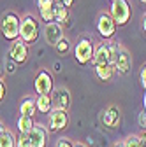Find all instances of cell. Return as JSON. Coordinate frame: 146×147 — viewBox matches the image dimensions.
Returning <instances> with one entry per match:
<instances>
[{
	"mask_svg": "<svg viewBox=\"0 0 146 147\" xmlns=\"http://www.w3.org/2000/svg\"><path fill=\"white\" fill-rule=\"evenodd\" d=\"M92 63H93V67H106V65H111L107 42H100L99 46H95V54H93ZM111 67H113V65H111Z\"/></svg>",
	"mask_w": 146,
	"mask_h": 147,
	"instance_id": "5bb4252c",
	"label": "cell"
},
{
	"mask_svg": "<svg viewBox=\"0 0 146 147\" xmlns=\"http://www.w3.org/2000/svg\"><path fill=\"white\" fill-rule=\"evenodd\" d=\"M55 23H58L62 28H63V25H69L70 23L69 9L63 4H60L58 0H55Z\"/></svg>",
	"mask_w": 146,
	"mask_h": 147,
	"instance_id": "2e32d148",
	"label": "cell"
},
{
	"mask_svg": "<svg viewBox=\"0 0 146 147\" xmlns=\"http://www.w3.org/2000/svg\"><path fill=\"white\" fill-rule=\"evenodd\" d=\"M39 5V14L42 18V21L48 23H55V0H37Z\"/></svg>",
	"mask_w": 146,
	"mask_h": 147,
	"instance_id": "9a60e30c",
	"label": "cell"
},
{
	"mask_svg": "<svg viewBox=\"0 0 146 147\" xmlns=\"http://www.w3.org/2000/svg\"><path fill=\"white\" fill-rule=\"evenodd\" d=\"M28 58V46L20 39V40H14L11 42V47H9V60H12L14 63L21 65L25 63Z\"/></svg>",
	"mask_w": 146,
	"mask_h": 147,
	"instance_id": "9c48e42d",
	"label": "cell"
},
{
	"mask_svg": "<svg viewBox=\"0 0 146 147\" xmlns=\"http://www.w3.org/2000/svg\"><path fill=\"white\" fill-rule=\"evenodd\" d=\"M74 147H85L83 144H74Z\"/></svg>",
	"mask_w": 146,
	"mask_h": 147,
	"instance_id": "d590c367",
	"label": "cell"
},
{
	"mask_svg": "<svg viewBox=\"0 0 146 147\" xmlns=\"http://www.w3.org/2000/svg\"><path fill=\"white\" fill-rule=\"evenodd\" d=\"M139 137H141V135H139ZM139 147H146V138H144V137H141V145H139Z\"/></svg>",
	"mask_w": 146,
	"mask_h": 147,
	"instance_id": "1f68e13d",
	"label": "cell"
},
{
	"mask_svg": "<svg viewBox=\"0 0 146 147\" xmlns=\"http://www.w3.org/2000/svg\"><path fill=\"white\" fill-rule=\"evenodd\" d=\"M63 28L58 23H48L44 26V39L49 46H57L62 39H63Z\"/></svg>",
	"mask_w": 146,
	"mask_h": 147,
	"instance_id": "7c38bea8",
	"label": "cell"
},
{
	"mask_svg": "<svg viewBox=\"0 0 146 147\" xmlns=\"http://www.w3.org/2000/svg\"><path fill=\"white\" fill-rule=\"evenodd\" d=\"M37 112L35 107V100L32 96H25L20 103V116H27V117H33V114Z\"/></svg>",
	"mask_w": 146,
	"mask_h": 147,
	"instance_id": "e0dca14e",
	"label": "cell"
},
{
	"mask_svg": "<svg viewBox=\"0 0 146 147\" xmlns=\"http://www.w3.org/2000/svg\"><path fill=\"white\" fill-rule=\"evenodd\" d=\"M130 4L127 0H116V2H111V9H109V16L113 18V21L116 26H125L130 21Z\"/></svg>",
	"mask_w": 146,
	"mask_h": 147,
	"instance_id": "277c9868",
	"label": "cell"
},
{
	"mask_svg": "<svg viewBox=\"0 0 146 147\" xmlns=\"http://www.w3.org/2000/svg\"><path fill=\"white\" fill-rule=\"evenodd\" d=\"M69 126V114L67 110H62V109H53L49 112V124L48 128L51 131H62Z\"/></svg>",
	"mask_w": 146,
	"mask_h": 147,
	"instance_id": "52a82bcc",
	"label": "cell"
},
{
	"mask_svg": "<svg viewBox=\"0 0 146 147\" xmlns=\"http://www.w3.org/2000/svg\"><path fill=\"white\" fill-rule=\"evenodd\" d=\"M111 147H123V142H115Z\"/></svg>",
	"mask_w": 146,
	"mask_h": 147,
	"instance_id": "d6a6232c",
	"label": "cell"
},
{
	"mask_svg": "<svg viewBox=\"0 0 146 147\" xmlns=\"http://www.w3.org/2000/svg\"><path fill=\"white\" fill-rule=\"evenodd\" d=\"M143 30H144V33H146V14L143 16Z\"/></svg>",
	"mask_w": 146,
	"mask_h": 147,
	"instance_id": "4dcf8cb0",
	"label": "cell"
},
{
	"mask_svg": "<svg viewBox=\"0 0 146 147\" xmlns=\"http://www.w3.org/2000/svg\"><path fill=\"white\" fill-rule=\"evenodd\" d=\"M16 147H32V138L27 133H20V137L16 138Z\"/></svg>",
	"mask_w": 146,
	"mask_h": 147,
	"instance_id": "603a6c76",
	"label": "cell"
},
{
	"mask_svg": "<svg viewBox=\"0 0 146 147\" xmlns=\"http://www.w3.org/2000/svg\"><path fill=\"white\" fill-rule=\"evenodd\" d=\"M102 124L106 128H118L121 124V110L118 105H109L102 114Z\"/></svg>",
	"mask_w": 146,
	"mask_h": 147,
	"instance_id": "30bf717a",
	"label": "cell"
},
{
	"mask_svg": "<svg viewBox=\"0 0 146 147\" xmlns=\"http://www.w3.org/2000/svg\"><path fill=\"white\" fill-rule=\"evenodd\" d=\"M4 130H5V128H4V124H2V121H0V135H2V133H4Z\"/></svg>",
	"mask_w": 146,
	"mask_h": 147,
	"instance_id": "836d02e7",
	"label": "cell"
},
{
	"mask_svg": "<svg viewBox=\"0 0 146 147\" xmlns=\"http://www.w3.org/2000/svg\"><path fill=\"white\" fill-rule=\"evenodd\" d=\"M141 2H143V4H146V0H141Z\"/></svg>",
	"mask_w": 146,
	"mask_h": 147,
	"instance_id": "74e56055",
	"label": "cell"
},
{
	"mask_svg": "<svg viewBox=\"0 0 146 147\" xmlns=\"http://www.w3.org/2000/svg\"><path fill=\"white\" fill-rule=\"evenodd\" d=\"M115 70L120 74V76H127V74L132 70V54L123 46H120L118 58H116V63H115Z\"/></svg>",
	"mask_w": 146,
	"mask_h": 147,
	"instance_id": "ba28073f",
	"label": "cell"
},
{
	"mask_svg": "<svg viewBox=\"0 0 146 147\" xmlns=\"http://www.w3.org/2000/svg\"><path fill=\"white\" fill-rule=\"evenodd\" d=\"M51 98H53V107L55 109H62V110H69V107H70V93H69V89L67 88H57L53 91V95H51Z\"/></svg>",
	"mask_w": 146,
	"mask_h": 147,
	"instance_id": "8fae6325",
	"label": "cell"
},
{
	"mask_svg": "<svg viewBox=\"0 0 146 147\" xmlns=\"http://www.w3.org/2000/svg\"><path fill=\"white\" fill-rule=\"evenodd\" d=\"M93 54H95V46H93V40L88 39V37H83V39H79L74 46V60L85 67L88 65L90 61L93 60Z\"/></svg>",
	"mask_w": 146,
	"mask_h": 147,
	"instance_id": "3957f363",
	"label": "cell"
},
{
	"mask_svg": "<svg viewBox=\"0 0 146 147\" xmlns=\"http://www.w3.org/2000/svg\"><path fill=\"white\" fill-rule=\"evenodd\" d=\"M111 2H116V0H111Z\"/></svg>",
	"mask_w": 146,
	"mask_h": 147,
	"instance_id": "f35d334b",
	"label": "cell"
},
{
	"mask_svg": "<svg viewBox=\"0 0 146 147\" xmlns=\"http://www.w3.org/2000/svg\"><path fill=\"white\" fill-rule=\"evenodd\" d=\"M4 96H5V84H4L2 79H0V102L4 100Z\"/></svg>",
	"mask_w": 146,
	"mask_h": 147,
	"instance_id": "83f0119b",
	"label": "cell"
},
{
	"mask_svg": "<svg viewBox=\"0 0 146 147\" xmlns=\"http://www.w3.org/2000/svg\"><path fill=\"white\" fill-rule=\"evenodd\" d=\"M16 65H18V63H14V61L11 60V61L7 63V72H9V74H12V72L16 70Z\"/></svg>",
	"mask_w": 146,
	"mask_h": 147,
	"instance_id": "f546056e",
	"label": "cell"
},
{
	"mask_svg": "<svg viewBox=\"0 0 146 147\" xmlns=\"http://www.w3.org/2000/svg\"><path fill=\"white\" fill-rule=\"evenodd\" d=\"M0 147H16V137L11 130H4L0 135Z\"/></svg>",
	"mask_w": 146,
	"mask_h": 147,
	"instance_id": "44dd1931",
	"label": "cell"
},
{
	"mask_svg": "<svg viewBox=\"0 0 146 147\" xmlns=\"http://www.w3.org/2000/svg\"><path fill=\"white\" fill-rule=\"evenodd\" d=\"M33 89L39 96L41 95H51L53 91V76L46 68H39L33 77Z\"/></svg>",
	"mask_w": 146,
	"mask_h": 147,
	"instance_id": "5b68a950",
	"label": "cell"
},
{
	"mask_svg": "<svg viewBox=\"0 0 146 147\" xmlns=\"http://www.w3.org/2000/svg\"><path fill=\"white\" fill-rule=\"evenodd\" d=\"M20 39L28 46L35 44L39 39V21L32 14L21 16V26H20Z\"/></svg>",
	"mask_w": 146,
	"mask_h": 147,
	"instance_id": "7a4b0ae2",
	"label": "cell"
},
{
	"mask_svg": "<svg viewBox=\"0 0 146 147\" xmlns=\"http://www.w3.org/2000/svg\"><path fill=\"white\" fill-rule=\"evenodd\" d=\"M141 137H144V138H146V130H144V131H143V135H141Z\"/></svg>",
	"mask_w": 146,
	"mask_h": 147,
	"instance_id": "8d00e7d4",
	"label": "cell"
},
{
	"mask_svg": "<svg viewBox=\"0 0 146 147\" xmlns=\"http://www.w3.org/2000/svg\"><path fill=\"white\" fill-rule=\"evenodd\" d=\"M30 138H32V147H46L48 145V128L42 124H35L33 130L30 131Z\"/></svg>",
	"mask_w": 146,
	"mask_h": 147,
	"instance_id": "4fadbf2b",
	"label": "cell"
},
{
	"mask_svg": "<svg viewBox=\"0 0 146 147\" xmlns=\"http://www.w3.org/2000/svg\"><path fill=\"white\" fill-rule=\"evenodd\" d=\"M20 26H21V16L18 12L7 11L0 18V33L5 40H18L20 39Z\"/></svg>",
	"mask_w": 146,
	"mask_h": 147,
	"instance_id": "6da1fadb",
	"label": "cell"
},
{
	"mask_svg": "<svg viewBox=\"0 0 146 147\" xmlns=\"http://www.w3.org/2000/svg\"><path fill=\"white\" fill-rule=\"evenodd\" d=\"M55 49H57L58 54H62V56H63V54H67V53L72 49V44H70V40L67 39V37H63V39H62L57 46H55Z\"/></svg>",
	"mask_w": 146,
	"mask_h": 147,
	"instance_id": "7402d4cb",
	"label": "cell"
},
{
	"mask_svg": "<svg viewBox=\"0 0 146 147\" xmlns=\"http://www.w3.org/2000/svg\"><path fill=\"white\" fill-rule=\"evenodd\" d=\"M97 32L102 39L109 40L113 39L115 33H116V25L113 21V18L109 16V12H100L97 18Z\"/></svg>",
	"mask_w": 146,
	"mask_h": 147,
	"instance_id": "8992f818",
	"label": "cell"
},
{
	"mask_svg": "<svg viewBox=\"0 0 146 147\" xmlns=\"http://www.w3.org/2000/svg\"><path fill=\"white\" fill-rule=\"evenodd\" d=\"M33 117H27V116H20V119H18V130H20V133H27L30 135V131L33 130Z\"/></svg>",
	"mask_w": 146,
	"mask_h": 147,
	"instance_id": "ffe728a7",
	"label": "cell"
},
{
	"mask_svg": "<svg viewBox=\"0 0 146 147\" xmlns=\"http://www.w3.org/2000/svg\"><path fill=\"white\" fill-rule=\"evenodd\" d=\"M141 145V137L139 135H129L123 140V147H139Z\"/></svg>",
	"mask_w": 146,
	"mask_h": 147,
	"instance_id": "cb8c5ba5",
	"label": "cell"
},
{
	"mask_svg": "<svg viewBox=\"0 0 146 147\" xmlns=\"http://www.w3.org/2000/svg\"><path fill=\"white\" fill-rule=\"evenodd\" d=\"M139 79H141V84H143V88L146 89V63L141 67V74H139Z\"/></svg>",
	"mask_w": 146,
	"mask_h": 147,
	"instance_id": "484cf974",
	"label": "cell"
},
{
	"mask_svg": "<svg viewBox=\"0 0 146 147\" xmlns=\"http://www.w3.org/2000/svg\"><path fill=\"white\" fill-rule=\"evenodd\" d=\"M58 2H60V4H63L67 9H70L72 5H74V2H76V0H58Z\"/></svg>",
	"mask_w": 146,
	"mask_h": 147,
	"instance_id": "f1b7e54d",
	"label": "cell"
},
{
	"mask_svg": "<svg viewBox=\"0 0 146 147\" xmlns=\"http://www.w3.org/2000/svg\"><path fill=\"white\" fill-rule=\"evenodd\" d=\"M93 70H95L97 79L102 81V82H109V81L115 77V74H116L115 67H111V65H106V67H93Z\"/></svg>",
	"mask_w": 146,
	"mask_h": 147,
	"instance_id": "d6986e66",
	"label": "cell"
},
{
	"mask_svg": "<svg viewBox=\"0 0 146 147\" xmlns=\"http://www.w3.org/2000/svg\"><path fill=\"white\" fill-rule=\"evenodd\" d=\"M35 107H37V112L42 114H49L53 110V98L51 95H41L35 98Z\"/></svg>",
	"mask_w": 146,
	"mask_h": 147,
	"instance_id": "ac0fdd59",
	"label": "cell"
},
{
	"mask_svg": "<svg viewBox=\"0 0 146 147\" xmlns=\"http://www.w3.org/2000/svg\"><path fill=\"white\" fill-rule=\"evenodd\" d=\"M57 147H74V142H70L69 138H60L57 142Z\"/></svg>",
	"mask_w": 146,
	"mask_h": 147,
	"instance_id": "d4e9b609",
	"label": "cell"
},
{
	"mask_svg": "<svg viewBox=\"0 0 146 147\" xmlns=\"http://www.w3.org/2000/svg\"><path fill=\"white\" fill-rule=\"evenodd\" d=\"M137 121H139V126L143 128V130H146V110H143V112L139 114Z\"/></svg>",
	"mask_w": 146,
	"mask_h": 147,
	"instance_id": "4316f807",
	"label": "cell"
},
{
	"mask_svg": "<svg viewBox=\"0 0 146 147\" xmlns=\"http://www.w3.org/2000/svg\"><path fill=\"white\" fill-rule=\"evenodd\" d=\"M143 103H144V110H146V93H144V98H143Z\"/></svg>",
	"mask_w": 146,
	"mask_h": 147,
	"instance_id": "e575fe53",
	"label": "cell"
}]
</instances>
